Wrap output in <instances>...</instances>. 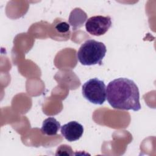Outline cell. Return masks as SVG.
<instances>
[{
  "label": "cell",
  "mask_w": 156,
  "mask_h": 156,
  "mask_svg": "<svg viewBox=\"0 0 156 156\" xmlns=\"http://www.w3.org/2000/svg\"><path fill=\"white\" fill-rule=\"evenodd\" d=\"M83 97L94 104L102 105L106 100V86L104 81L93 78L87 81L82 87Z\"/></svg>",
  "instance_id": "obj_3"
},
{
  "label": "cell",
  "mask_w": 156,
  "mask_h": 156,
  "mask_svg": "<svg viewBox=\"0 0 156 156\" xmlns=\"http://www.w3.org/2000/svg\"><path fill=\"white\" fill-rule=\"evenodd\" d=\"M107 48L105 45L94 40L85 41L79 48L77 57L79 62L83 65H102V60L105 55Z\"/></svg>",
  "instance_id": "obj_2"
},
{
  "label": "cell",
  "mask_w": 156,
  "mask_h": 156,
  "mask_svg": "<svg viewBox=\"0 0 156 156\" xmlns=\"http://www.w3.org/2000/svg\"><path fill=\"white\" fill-rule=\"evenodd\" d=\"M83 127L77 121H70L61 127V133L68 141L78 140L83 135Z\"/></svg>",
  "instance_id": "obj_5"
},
{
  "label": "cell",
  "mask_w": 156,
  "mask_h": 156,
  "mask_svg": "<svg viewBox=\"0 0 156 156\" xmlns=\"http://www.w3.org/2000/svg\"><path fill=\"white\" fill-rule=\"evenodd\" d=\"M112 26L111 18L108 16H93L85 23L86 30L92 35L101 36L105 34Z\"/></svg>",
  "instance_id": "obj_4"
},
{
  "label": "cell",
  "mask_w": 156,
  "mask_h": 156,
  "mask_svg": "<svg viewBox=\"0 0 156 156\" xmlns=\"http://www.w3.org/2000/svg\"><path fill=\"white\" fill-rule=\"evenodd\" d=\"M55 27V29L60 33H66L69 30V25L65 21H62L57 23Z\"/></svg>",
  "instance_id": "obj_8"
},
{
  "label": "cell",
  "mask_w": 156,
  "mask_h": 156,
  "mask_svg": "<svg viewBox=\"0 0 156 156\" xmlns=\"http://www.w3.org/2000/svg\"><path fill=\"white\" fill-rule=\"evenodd\" d=\"M106 99L115 109L135 112L141 109L138 88L127 78L120 77L110 82L106 87Z\"/></svg>",
  "instance_id": "obj_1"
},
{
  "label": "cell",
  "mask_w": 156,
  "mask_h": 156,
  "mask_svg": "<svg viewBox=\"0 0 156 156\" xmlns=\"http://www.w3.org/2000/svg\"><path fill=\"white\" fill-rule=\"evenodd\" d=\"M87 19V14L79 8H76L70 13L69 21L71 25L73 26L74 30L79 28L82 26L83 21Z\"/></svg>",
  "instance_id": "obj_7"
},
{
  "label": "cell",
  "mask_w": 156,
  "mask_h": 156,
  "mask_svg": "<svg viewBox=\"0 0 156 156\" xmlns=\"http://www.w3.org/2000/svg\"><path fill=\"white\" fill-rule=\"evenodd\" d=\"M61 127L60 122L53 117H49L44 120L41 126V132L48 136L55 135Z\"/></svg>",
  "instance_id": "obj_6"
}]
</instances>
